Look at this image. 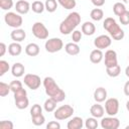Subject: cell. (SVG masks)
<instances>
[{
	"mask_svg": "<svg viewBox=\"0 0 129 129\" xmlns=\"http://www.w3.org/2000/svg\"><path fill=\"white\" fill-rule=\"evenodd\" d=\"M27 97V92L25 89H20L16 92H14V101L15 100H19V99H23V98H26Z\"/></svg>",
	"mask_w": 129,
	"mask_h": 129,
	"instance_id": "obj_40",
	"label": "cell"
},
{
	"mask_svg": "<svg viewBox=\"0 0 129 129\" xmlns=\"http://www.w3.org/2000/svg\"><path fill=\"white\" fill-rule=\"evenodd\" d=\"M56 102L51 99V98H48L44 101V104H43V109L45 112L47 113H50V112H54V110L56 109Z\"/></svg>",
	"mask_w": 129,
	"mask_h": 129,
	"instance_id": "obj_24",
	"label": "cell"
},
{
	"mask_svg": "<svg viewBox=\"0 0 129 129\" xmlns=\"http://www.w3.org/2000/svg\"><path fill=\"white\" fill-rule=\"evenodd\" d=\"M105 112L109 116H116L119 112V101L116 98H109L105 101Z\"/></svg>",
	"mask_w": 129,
	"mask_h": 129,
	"instance_id": "obj_9",
	"label": "cell"
},
{
	"mask_svg": "<svg viewBox=\"0 0 129 129\" xmlns=\"http://www.w3.org/2000/svg\"><path fill=\"white\" fill-rule=\"evenodd\" d=\"M63 47V42L60 38L58 37H52V38H49L45 41V44H44V48L47 52H50V53H54V52H57L59 50H61Z\"/></svg>",
	"mask_w": 129,
	"mask_h": 129,
	"instance_id": "obj_6",
	"label": "cell"
},
{
	"mask_svg": "<svg viewBox=\"0 0 129 129\" xmlns=\"http://www.w3.org/2000/svg\"><path fill=\"white\" fill-rule=\"evenodd\" d=\"M81 23V15L79 12L73 11L71 12L59 24V32L63 35H68L70 33H72L77 26Z\"/></svg>",
	"mask_w": 129,
	"mask_h": 129,
	"instance_id": "obj_2",
	"label": "cell"
},
{
	"mask_svg": "<svg viewBox=\"0 0 129 129\" xmlns=\"http://www.w3.org/2000/svg\"><path fill=\"white\" fill-rule=\"evenodd\" d=\"M103 28L106 31H108L110 36L115 40H121L125 36L124 30L120 27V25L117 23V21L112 17L105 18V20L103 22Z\"/></svg>",
	"mask_w": 129,
	"mask_h": 129,
	"instance_id": "obj_3",
	"label": "cell"
},
{
	"mask_svg": "<svg viewBox=\"0 0 129 129\" xmlns=\"http://www.w3.org/2000/svg\"><path fill=\"white\" fill-rule=\"evenodd\" d=\"M120 126V121L115 116H108L102 117L101 120V127L103 129H118Z\"/></svg>",
	"mask_w": 129,
	"mask_h": 129,
	"instance_id": "obj_10",
	"label": "cell"
},
{
	"mask_svg": "<svg viewBox=\"0 0 129 129\" xmlns=\"http://www.w3.org/2000/svg\"><path fill=\"white\" fill-rule=\"evenodd\" d=\"M82 36H83V32L80 31V30H77V29H75V30L72 32V35H71L73 42H76V43H78V42L81 41Z\"/></svg>",
	"mask_w": 129,
	"mask_h": 129,
	"instance_id": "obj_37",
	"label": "cell"
},
{
	"mask_svg": "<svg viewBox=\"0 0 129 129\" xmlns=\"http://www.w3.org/2000/svg\"><path fill=\"white\" fill-rule=\"evenodd\" d=\"M122 1H123L125 4H129V0H122Z\"/></svg>",
	"mask_w": 129,
	"mask_h": 129,
	"instance_id": "obj_49",
	"label": "cell"
},
{
	"mask_svg": "<svg viewBox=\"0 0 129 129\" xmlns=\"http://www.w3.org/2000/svg\"><path fill=\"white\" fill-rule=\"evenodd\" d=\"M125 75L129 78V66H128V67H126V69H125Z\"/></svg>",
	"mask_w": 129,
	"mask_h": 129,
	"instance_id": "obj_47",
	"label": "cell"
},
{
	"mask_svg": "<svg viewBox=\"0 0 129 129\" xmlns=\"http://www.w3.org/2000/svg\"><path fill=\"white\" fill-rule=\"evenodd\" d=\"M39 114H42V108L39 104H34L32 105L31 109H30V116H36V115H39Z\"/></svg>",
	"mask_w": 129,
	"mask_h": 129,
	"instance_id": "obj_38",
	"label": "cell"
},
{
	"mask_svg": "<svg viewBox=\"0 0 129 129\" xmlns=\"http://www.w3.org/2000/svg\"><path fill=\"white\" fill-rule=\"evenodd\" d=\"M105 67H113L118 64V58H117V52L114 49H108L105 52Z\"/></svg>",
	"mask_w": 129,
	"mask_h": 129,
	"instance_id": "obj_12",
	"label": "cell"
},
{
	"mask_svg": "<svg viewBox=\"0 0 129 129\" xmlns=\"http://www.w3.org/2000/svg\"><path fill=\"white\" fill-rule=\"evenodd\" d=\"M64 50L70 55H77V54L80 53L81 48H80L78 43H76V42H69V43H67L64 45Z\"/></svg>",
	"mask_w": 129,
	"mask_h": 129,
	"instance_id": "obj_20",
	"label": "cell"
},
{
	"mask_svg": "<svg viewBox=\"0 0 129 129\" xmlns=\"http://www.w3.org/2000/svg\"><path fill=\"white\" fill-rule=\"evenodd\" d=\"M74 108L71 105H62L58 108H56L53 112V116L56 120H66L73 116L74 114Z\"/></svg>",
	"mask_w": 129,
	"mask_h": 129,
	"instance_id": "obj_5",
	"label": "cell"
},
{
	"mask_svg": "<svg viewBox=\"0 0 129 129\" xmlns=\"http://www.w3.org/2000/svg\"><path fill=\"white\" fill-rule=\"evenodd\" d=\"M31 121L35 126H40V125L44 124L45 118H44L43 114H39V115H36V116H32L31 117Z\"/></svg>",
	"mask_w": 129,
	"mask_h": 129,
	"instance_id": "obj_34",
	"label": "cell"
},
{
	"mask_svg": "<svg viewBox=\"0 0 129 129\" xmlns=\"http://www.w3.org/2000/svg\"><path fill=\"white\" fill-rule=\"evenodd\" d=\"M123 91H124V94L125 96L129 97V81H127L124 85V88H123Z\"/></svg>",
	"mask_w": 129,
	"mask_h": 129,
	"instance_id": "obj_46",
	"label": "cell"
},
{
	"mask_svg": "<svg viewBox=\"0 0 129 129\" xmlns=\"http://www.w3.org/2000/svg\"><path fill=\"white\" fill-rule=\"evenodd\" d=\"M90 113H91V115L93 117H95L97 119L98 118H102L104 116V114H105V108L102 105H100V103H96V104L91 106Z\"/></svg>",
	"mask_w": 129,
	"mask_h": 129,
	"instance_id": "obj_15",
	"label": "cell"
},
{
	"mask_svg": "<svg viewBox=\"0 0 129 129\" xmlns=\"http://www.w3.org/2000/svg\"><path fill=\"white\" fill-rule=\"evenodd\" d=\"M106 73H107V75L109 77L116 78L121 74V68H120L119 64H116V66H113V67H109V68H106Z\"/></svg>",
	"mask_w": 129,
	"mask_h": 129,
	"instance_id": "obj_26",
	"label": "cell"
},
{
	"mask_svg": "<svg viewBox=\"0 0 129 129\" xmlns=\"http://www.w3.org/2000/svg\"><path fill=\"white\" fill-rule=\"evenodd\" d=\"M10 69V66L8 63V61L4 60V59H1L0 60V76H4Z\"/></svg>",
	"mask_w": 129,
	"mask_h": 129,
	"instance_id": "obj_35",
	"label": "cell"
},
{
	"mask_svg": "<svg viewBox=\"0 0 129 129\" xmlns=\"http://www.w3.org/2000/svg\"><path fill=\"white\" fill-rule=\"evenodd\" d=\"M125 128H126V129H129V125H127V126H126Z\"/></svg>",
	"mask_w": 129,
	"mask_h": 129,
	"instance_id": "obj_50",
	"label": "cell"
},
{
	"mask_svg": "<svg viewBox=\"0 0 129 129\" xmlns=\"http://www.w3.org/2000/svg\"><path fill=\"white\" fill-rule=\"evenodd\" d=\"M24 84L30 89V90H37L40 85H41V80L40 77L35 75V74H26L24 76V80H23Z\"/></svg>",
	"mask_w": 129,
	"mask_h": 129,
	"instance_id": "obj_8",
	"label": "cell"
},
{
	"mask_svg": "<svg viewBox=\"0 0 129 129\" xmlns=\"http://www.w3.org/2000/svg\"><path fill=\"white\" fill-rule=\"evenodd\" d=\"M111 43H112L111 37L106 34H101L94 39V45L96 48H99V49L108 48L111 45Z\"/></svg>",
	"mask_w": 129,
	"mask_h": 129,
	"instance_id": "obj_11",
	"label": "cell"
},
{
	"mask_svg": "<svg viewBox=\"0 0 129 129\" xmlns=\"http://www.w3.org/2000/svg\"><path fill=\"white\" fill-rule=\"evenodd\" d=\"M31 10H32L34 13L40 14V13H42V12L45 10V5H44L43 2L36 0V1L32 2V4H31Z\"/></svg>",
	"mask_w": 129,
	"mask_h": 129,
	"instance_id": "obj_25",
	"label": "cell"
},
{
	"mask_svg": "<svg viewBox=\"0 0 129 129\" xmlns=\"http://www.w3.org/2000/svg\"><path fill=\"white\" fill-rule=\"evenodd\" d=\"M90 16L93 20L95 21H100L103 19L104 17V11L101 9V8H94L91 13H90Z\"/></svg>",
	"mask_w": 129,
	"mask_h": 129,
	"instance_id": "obj_27",
	"label": "cell"
},
{
	"mask_svg": "<svg viewBox=\"0 0 129 129\" xmlns=\"http://www.w3.org/2000/svg\"><path fill=\"white\" fill-rule=\"evenodd\" d=\"M104 58V54L102 52V49H99V48H96V49H93L90 53V60L91 62L93 63H100Z\"/></svg>",
	"mask_w": 129,
	"mask_h": 129,
	"instance_id": "obj_18",
	"label": "cell"
},
{
	"mask_svg": "<svg viewBox=\"0 0 129 129\" xmlns=\"http://www.w3.org/2000/svg\"><path fill=\"white\" fill-rule=\"evenodd\" d=\"M91 2L96 7H101V6H103L105 4V0H91Z\"/></svg>",
	"mask_w": 129,
	"mask_h": 129,
	"instance_id": "obj_44",
	"label": "cell"
},
{
	"mask_svg": "<svg viewBox=\"0 0 129 129\" xmlns=\"http://www.w3.org/2000/svg\"><path fill=\"white\" fill-rule=\"evenodd\" d=\"M57 2L62 8L68 9V10H71V9L75 8L76 5H77L76 0H57Z\"/></svg>",
	"mask_w": 129,
	"mask_h": 129,
	"instance_id": "obj_30",
	"label": "cell"
},
{
	"mask_svg": "<svg viewBox=\"0 0 129 129\" xmlns=\"http://www.w3.org/2000/svg\"><path fill=\"white\" fill-rule=\"evenodd\" d=\"M9 85H10L11 92H13V93L23 88V87H22V83H21L20 81H18V80H14V81H12Z\"/></svg>",
	"mask_w": 129,
	"mask_h": 129,
	"instance_id": "obj_39",
	"label": "cell"
},
{
	"mask_svg": "<svg viewBox=\"0 0 129 129\" xmlns=\"http://www.w3.org/2000/svg\"><path fill=\"white\" fill-rule=\"evenodd\" d=\"M10 91H11L10 85H8V84H6L4 82H0V96L1 97L7 96Z\"/></svg>",
	"mask_w": 129,
	"mask_h": 129,
	"instance_id": "obj_33",
	"label": "cell"
},
{
	"mask_svg": "<svg viewBox=\"0 0 129 129\" xmlns=\"http://www.w3.org/2000/svg\"><path fill=\"white\" fill-rule=\"evenodd\" d=\"M126 11V7H125V4L124 3H121V2H116L114 5H113V12L116 16H120L121 14H123L124 12Z\"/></svg>",
	"mask_w": 129,
	"mask_h": 129,
	"instance_id": "obj_28",
	"label": "cell"
},
{
	"mask_svg": "<svg viewBox=\"0 0 129 129\" xmlns=\"http://www.w3.org/2000/svg\"><path fill=\"white\" fill-rule=\"evenodd\" d=\"M39 45L34 43V42H31V43H28L26 46H25V53L29 56H36L38 55L39 53Z\"/></svg>",
	"mask_w": 129,
	"mask_h": 129,
	"instance_id": "obj_23",
	"label": "cell"
},
{
	"mask_svg": "<svg viewBox=\"0 0 129 129\" xmlns=\"http://www.w3.org/2000/svg\"><path fill=\"white\" fill-rule=\"evenodd\" d=\"M119 20L121 22V24L123 25H128L129 24V11L126 10L123 14H121L119 16Z\"/></svg>",
	"mask_w": 129,
	"mask_h": 129,
	"instance_id": "obj_41",
	"label": "cell"
},
{
	"mask_svg": "<svg viewBox=\"0 0 129 129\" xmlns=\"http://www.w3.org/2000/svg\"><path fill=\"white\" fill-rule=\"evenodd\" d=\"M14 125L10 120H3L0 122V129H13Z\"/></svg>",
	"mask_w": 129,
	"mask_h": 129,
	"instance_id": "obj_42",
	"label": "cell"
},
{
	"mask_svg": "<svg viewBox=\"0 0 129 129\" xmlns=\"http://www.w3.org/2000/svg\"><path fill=\"white\" fill-rule=\"evenodd\" d=\"M13 5V0H0V7L2 10H10Z\"/></svg>",
	"mask_w": 129,
	"mask_h": 129,
	"instance_id": "obj_36",
	"label": "cell"
},
{
	"mask_svg": "<svg viewBox=\"0 0 129 129\" xmlns=\"http://www.w3.org/2000/svg\"><path fill=\"white\" fill-rule=\"evenodd\" d=\"M29 105V101H28V98H23V99H19V100H15V106L20 109V110H23L25 108H27Z\"/></svg>",
	"mask_w": 129,
	"mask_h": 129,
	"instance_id": "obj_32",
	"label": "cell"
},
{
	"mask_svg": "<svg viewBox=\"0 0 129 129\" xmlns=\"http://www.w3.org/2000/svg\"><path fill=\"white\" fill-rule=\"evenodd\" d=\"M31 30H32V34L38 39L44 40V39H47L48 37V33H49L48 29L42 22H35L32 25Z\"/></svg>",
	"mask_w": 129,
	"mask_h": 129,
	"instance_id": "obj_7",
	"label": "cell"
},
{
	"mask_svg": "<svg viewBox=\"0 0 129 129\" xmlns=\"http://www.w3.org/2000/svg\"><path fill=\"white\" fill-rule=\"evenodd\" d=\"M22 52V46L19 42L13 41L8 45V53L12 56H18Z\"/></svg>",
	"mask_w": 129,
	"mask_h": 129,
	"instance_id": "obj_19",
	"label": "cell"
},
{
	"mask_svg": "<svg viewBox=\"0 0 129 129\" xmlns=\"http://www.w3.org/2000/svg\"><path fill=\"white\" fill-rule=\"evenodd\" d=\"M96 31V26L93 22L91 21H86L82 24V32L85 34V35H93Z\"/></svg>",
	"mask_w": 129,
	"mask_h": 129,
	"instance_id": "obj_22",
	"label": "cell"
},
{
	"mask_svg": "<svg viewBox=\"0 0 129 129\" xmlns=\"http://www.w3.org/2000/svg\"><path fill=\"white\" fill-rule=\"evenodd\" d=\"M59 128H60V124L57 121H50L46 125V129H59Z\"/></svg>",
	"mask_w": 129,
	"mask_h": 129,
	"instance_id": "obj_43",
	"label": "cell"
},
{
	"mask_svg": "<svg viewBox=\"0 0 129 129\" xmlns=\"http://www.w3.org/2000/svg\"><path fill=\"white\" fill-rule=\"evenodd\" d=\"M126 109H127V111L129 112V100L126 102Z\"/></svg>",
	"mask_w": 129,
	"mask_h": 129,
	"instance_id": "obj_48",
	"label": "cell"
},
{
	"mask_svg": "<svg viewBox=\"0 0 129 129\" xmlns=\"http://www.w3.org/2000/svg\"><path fill=\"white\" fill-rule=\"evenodd\" d=\"M128 59H129V55H128Z\"/></svg>",
	"mask_w": 129,
	"mask_h": 129,
	"instance_id": "obj_51",
	"label": "cell"
},
{
	"mask_svg": "<svg viewBox=\"0 0 129 129\" xmlns=\"http://www.w3.org/2000/svg\"><path fill=\"white\" fill-rule=\"evenodd\" d=\"M11 73H12V76L15 77V78H20L24 75L25 73V68L24 66L21 63V62H15L12 68H11Z\"/></svg>",
	"mask_w": 129,
	"mask_h": 129,
	"instance_id": "obj_21",
	"label": "cell"
},
{
	"mask_svg": "<svg viewBox=\"0 0 129 129\" xmlns=\"http://www.w3.org/2000/svg\"><path fill=\"white\" fill-rule=\"evenodd\" d=\"M6 49H7L6 44H5L4 42H1V43H0V56H3V55L5 54Z\"/></svg>",
	"mask_w": 129,
	"mask_h": 129,
	"instance_id": "obj_45",
	"label": "cell"
},
{
	"mask_svg": "<svg viewBox=\"0 0 129 129\" xmlns=\"http://www.w3.org/2000/svg\"><path fill=\"white\" fill-rule=\"evenodd\" d=\"M4 21L8 26L12 28H20L23 23L21 14L17 12H7L4 15Z\"/></svg>",
	"mask_w": 129,
	"mask_h": 129,
	"instance_id": "obj_4",
	"label": "cell"
},
{
	"mask_svg": "<svg viewBox=\"0 0 129 129\" xmlns=\"http://www.w3.org/2000/svg\"><path fill=\"white\" fill-rule=\"evenodd\" d=\"M94 100L97 103H102L107 100V91L103 87H99L94 91Z\"/></svg>",
	"mask_w": 129,
	"mask_h": 129,
	"instance_id": "obj_16",
	"label": "cell"
},
{
	"mask_svg": "<svg viewBox=\"0 0 129 129\" xmlns=\"http://www.w3.org/2000/svg\"><path fill=\"white\" fill-rule=\"evenodd\" d=\"M84 120L81 117H73L67 124L68 129H81L84 126Z\"/></svg>",
	"mask_w": 129,
	"mask_h": 129,
	"instance_id": "obj_17",
	"label": "cell"
},
{
	"mask_svg": "<svg viewBox=\"0 0 129 129\" xmlns=\"http://www.w3.org/2000/svg\"><path fill=\"white\" fill-rule=\"evenodd\" d=\"M10 37L13 41L15 42H21L25 39L26 37V32L24 31V29L21 28H14V30L11 31L10 33Z\"/></svg>",
	"mask_w": 129,
	"mask_h": 129,
	"instance_id": "obj_14",
	"label": "cell"
},
{
	"mask_svg": "<svg viewBox=\"0 0 129 129\" xmlns=\"http://www.w3.org/2000/svg\"><path fill=\"white\" fill-rule=\"evenodd\" d=\"M42 85L44 87L45 94L49 98L53 99L56 103L62 102L66 99V93H64V91L59 88V86L55 83V81H54L53 78H51V77H45L43 79Z\"/></svg>",
	"mask_w": 129,
	"mask_h": 129,
	"instance_id": "obj_1",
	"label": "cell"
},
{
	"mask_svg": "<svg viewBox=\"0 0 129 129\" xmlns=\"http://www.w3.org/2000/svg\"><path fill=\"white\" fill-rule=\"evenodd\" d=\"M30 9H31V5L29 4V2L27 0H19L15 4V10H16V12L19 13V14H21V15L27 14Z\"/></svg>",
	"mask_w": 129,
	"mask_h": 129,
	"instance_id": "obj_13",
	"label": "cell"
},
{
	"mask_svg": "<svg viewBox=\"0 0 129 129\" xmlns=\"http://www.w3.org/2000/svg\"><path fill=\"white\" fill-rule=\"evenodd\" d=\"M98 121H97V118L95 117H90V118H87L86 121H85V127L87 129H96L98 127Z\"/></svg>",
	"mask_w": 129,
	"mask_h": 129,
	"instance_id": "obj_31",
	"label": "cell"
},
{
	"mask_svg": "<svg viewBox=\"0 0 129 129\" xmlns=\"http://www.w3.org/2000/svg\"><path fill=\"white\" fill-rule=\"evenodd\" d=\"M44 5H45V10L49 13H52L57 9L58 2L57 0H46Z\"/></svg>",
	"mask_w": 129,
	"mask_h": 129,
	"instance_id": "obj_29",
	"label": "cell"
}]
</instances>
